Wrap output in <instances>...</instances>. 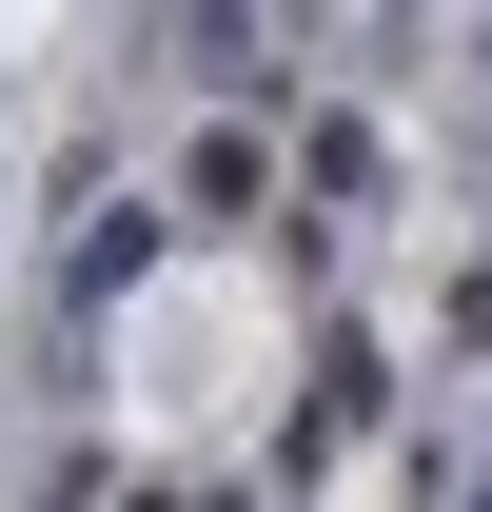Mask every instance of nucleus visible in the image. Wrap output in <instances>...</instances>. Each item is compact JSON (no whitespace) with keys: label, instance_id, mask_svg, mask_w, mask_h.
<instances>
[{"label":"nucleus","instance_id":"obj_1","mask_svg":"<svg viewBox=\"0 0 492 512\" xmlns=\"http://www.w3.org/2000/svg\"><path fill=\"white\" fill-rule=\"evenodd\" d=\"M158 237H178V197H79V237H60V375L99 355V316H119L138 276H158Z\"/></svg>","mask_w":492,"mask_h":512},{"label":"nucleus","instance_id":"obj_2","mask_svg":"<svg viewBox=\"0 0 492 512\" xmlns=\"http://www.w3.org/2000/svg\"><path fill=\"white\" fill-rule=\"evenodd\" d=\"M256 197H276V138H256V119H217V138L178 158V217H217V237H237Z\"/></svg>","mask_w":492,"mask_h":512},{"label":"nucleus","instance_id":"obj_3","mask_svg":"<svg viewBox=\"0 0 492 512\" xmlns=\"http://www.w3.org/2000/svg\"><path fill=\"white\" fill-rule=\"evenodd\" d=\"M296 178H315V217H355V197H374V138H355V119H315V138H296Z\"/></svg>","mask_w":492,"mask_h":512}]
</instances>
